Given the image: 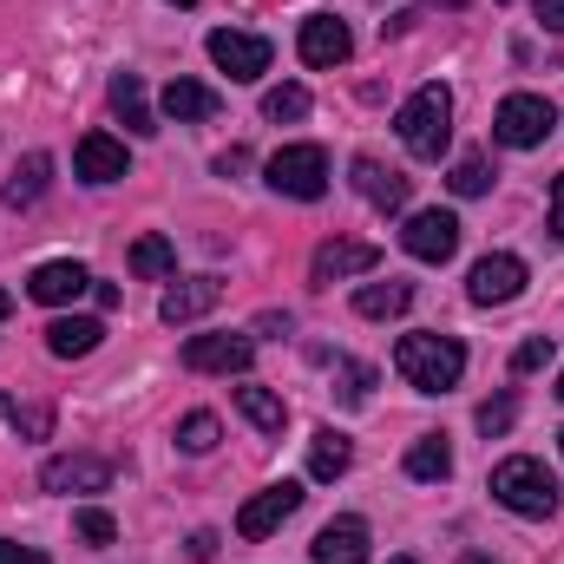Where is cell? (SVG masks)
<instances>
[{
	"label": "cell",
	"mask_w": 564,
	"mask_h": 564,
	"mask_svg": "<svg viewBox=\"0 0 564 564\" xmlns=\"http://www.w3.org/2000/svg\"><path fill=\"white\" fill-rule=\"evenodd\" d=\"M93 289V276H86V263H73V257H59V263H40L33 276H26V295L33 302H46V308H59V302H79Z\"/></svg>",
	"instance_id": "obj_14"
},
{
	"label": "cell",
	"mask_w": 564,
	"mask_h": 564,
	"mask_svg": "<svg viewBox=\"0 0 564 564\" xmlns=\"http://www.w3.org/2000/svg\"><path fill=\"white\" fill-rule=\"evenodd\" d=\"M106 341V322H93V315H59V322H46V348L59 355V361H79V355H93Z\"/></svg>",
	"instance_id": "obj_19"
},
{
	"label": "cell",
	"mask_w": 564,
	"mask_h": 564,
	"mask_svg": "<svg viewBox=\"0 0 564 564\" xmlns=\"http://www.w3.org/2000/svg\"><path fill=\"white\" fill-rule=\"evenodd\" d=\"M210 112H217V93H210V86H197V79H171V86H164V119L197 126V119H210Z\"/></svg>",
	"instance_id": "obj_23"
},
{
	"label": "cell",
	"mask_w": 564,
	"mask_h": 564,
	"mask_svg": "<svg viewBox=\"0 0 564 564\" xmlns=\"http://www.w3.org/2000/svg\"><path fill=\"white\" fill-rule=\"evenodd\" d=\"M394 564H414V558H394Z\"/></svg>",
	"instance_id": "obj_44"
},
{
	"label": "cell",
	"mask_w": 564,
	"mask_h": 564,
	"mask_svg": "<svg viewBox=\"0 0 564 564\" xmlns=\"http://www.w3.org/2000/svg\"><path fill=\"white\" fill-rule=\"evenodd\" d=\"M558 401H564V375H558Z\"/></svg>",
	"instance_id": "obj_43"
},
{
	"label": "cell",
	"mask_w": 564,
	"mask_h": 564,
	"mask_svg": "<svg viewBox=\"0 0 564 564\" xmlns=\"http://www.w3.org/2000/svg\"><path fill=\"white\" fill-rule=\"evenodd\" d=\"M0 564H46V552H33V545H13V539H0Z\"/></svg>",
	"instance_id": "obj_35"
},
{
	"label": "cell",
	"mask_w": 564,
	"mask_h": 564,
	"mask_svg": "<svg viewBox=\"0 0 564 564\" xmlns=\"http://www.w3.org/2000/svg\"><path fill=\"white\" fill-rule=\"evenodd\" d=\"M552 132H558V106L545 93H506L499 112H492V139L506 144V151H532Z\"/></svg>",
	"instance_id": "obj_4"
},
{
	"label": "cell",
	"mask_w": 564,
	"mask_h": 564,
	"mask_svg": "<svg viewBox=\"0 0 564 564\" xmlns=\"http://www.w3.org/2000/svg\"><path fill=\"white\" fill-rule=\"evenodd\" d=\"M408 308H414V282H401V276L355 289V315H368V322H388V315H408Z\"/></svg>",
	"instance_id": "obj_20"
},
{
	"label": "cell",
	"mask_w": 564,
	"mask_h": 564,
	"mask_svg": "<svg viewBox=\"0 0 564 564\" xmlns=\"http://www.w3.org/2000/svg\"><path fill=\"white\" fill-rule=\"evenodd\" d=\"M73 532H79L86 545H112V539H119V525H112V512H99V506H86V512L73 519Z\"/></svg>",
	"instance_id": "obj_32"
},
{
	"label": "cell",
	"mask_w": 564,
	"mask_h": 564,
	"mask_svg": "<svg viewBox=\"0 0 564 564\" xmlns=\"http://www.w3.org/2000/svg\"><path fill=\"white\" fill-rule=\"evenodd\" d=\"M394 126H401V144H408L414 158L433 164V158L453 144V93H446V86H421V93L401 106V119H394Z\"/></svg>",
	"instance_id": "obj_3"
},
{
	"label": "cell",
	"mask_w": 564,
	"mask_h": 564,
	"mask_svg": "<svg viewBox=\"0 0 564 564\" xmlns=\"http://www.w3.org/2000/svg\"><path fill=\"white\" fill-rule=\"evenodd\" d=\"M263 171H270V191L295 197V204H315L328 191V151L322 144H282Z\"/></svg>",
	"instance_id": "obj_5"
},
{
	"label": "cell",
	"mask_w": 564,
	"mask_h": 564,
	"mask_svg": "<svg viewBox=\"0 0 564 564\" xmlns=\"http://www.w3.org/2000/svg\"><path fill=\"white\" fill-rule=\"evenodd\" d=\"M368 388H375V368L341 361V401H368Z\"/></svg>",
	"instance_id": "obj_34"
},
{
	"label": "cell",
	"mask_w": 564,
	"mask_h": 564,
	"mask_svg": "<svg viewBox=\"0 0 564 564\" xmlns=\"http://www.w3.org/2000/svg\"><path fill=\"white\" fill-rule=\"evenodd\" d=\"M40 486L46 492H106L112 486V459H99V453H59V459L40 466Z\"/></svg>",
	"instance_id": "obj_11"
},
{
	"label": "cell",
	"mask_w": 564,
	"mask_h": 564,
	"mask_svg": "<svg viewBox=\"0 0 564 564\" xmlns=\"http://www.w3.org/2000/svg\"><path fill=\"white\" fill-rule=\"evenodd\" d=\"M106 99H112V112L126 119V132H139V139H151V132H158V119H151V106H144V86H139V73H112V86H106Z\"/></svg>",
	"instance_id": "obj_22"
},
{
	"label": "cell",
	"mask_w": 564,
	"mask_h": 564,
	"mask_svg": "<svg viewBox=\"0 0 564 564\" xmlns=\"http://www.w3.org/2000/svg\"><path fill=\"white\" fill-rule=\"evenodd\" d=\"M237 408H243V421L257 426V433H282L289 426V408H282V394H270V388H237Z\"/></svg>",
	"instance_id": "obj_26"
},
{
	"label": "cell",
	"mask_w": 564,
	"mask_h": 564,
	"mask_svg": "<svg viewBox=\"0 0 564 564\" xmlns=\"http://www.w3.org/2000/svg\"><path fill=\"white\" fill-rule=\"evenodd\" d=\"M355 191H361L375 210H408V197H414V184H408L401 171H388L381 158H355Z\"/></svg>",
	"instance_id": "obj_16"
},
{
	"label": "cell",
	"mask_w": 564,
	"mask_h": 564,
	"mask_svg": "<svg viewBox=\"0 0 564 564\" xmlns=\"http://www.w3.org/2000/svg\"><path fill=\"white\" fill-rule=\"evenodd\" d=\"M446 473H453V446H446L440 433H421V440L408 446V479L433 486V479H446Z\"/></svg>",
	"instance_id": "obj_25"
},
{
	"label": "cell",
	"mask_w": 564,
	"mask_h": 564,
	"mask_svg": "<svg viewBox=\"0 0 564 564\" xmlns=\"http://www.w3.org/2000/svg\"><path fill=\"white\" fill-rule=\"evenodd\" d=\"M7 308H13V295H7V289H0V322H7Z\"/></svg>",
	"instance_id": "obj_40"
},
{
	"label": "cell",
	"mask_w": 564,
	"mask_h": 564,
	"mask_svg": "<svg viewBox=\"0 0 564 564\" xmlns=\"http://www.w3.org/2000/svg\"><path fill=\"white\" fill-rule=\"evenodd\" d=\"M492 499L506 512H519V519H552L558 512V479L532 453H512V459L492 466Z\"/></svg>",
	"instance_id": "obj_2"
},
{
	"label": "cell",
	"mask_w": 564,
	"mask_h": 564,
	"mask_svg": "<svg viewBox=\"0 0 564 564\" xmlns=\"http://www.w3.org/2000/svg\"><path fill=\"white\" fill-rule=\"evenodd\" d=\"M512 421H519V401H512V394H492V401L479 408V433H486V440L512 433Z\"/></svg>",
	"instance_id": "obj_31"
},
{
	"label": "cell",
	"mask_w": 564,
	"mask_h": 564,
	"mask_svg": "<svg viewBox=\"0 0 564 564\" xmlns=\"http://www.w3.org/2000/svg\"><path fill=\"white\" fill-rule=\"evenodd\" d=\"M375 263H381V250H375V243H361V237H328V243L315 250V263H308V282H315V289H328V282L368 276Z\"/></svg>",
	"instance_id": "obj_10"
},
{
	"label": "cell",
	"mask_w": 564,
	"mask_h": 564,
	"mask_svg": "<svg viewBox=\"0 0 564 564\" xmlns=\"http://www.w3.org/2000/svg\"><path fill=\"white\" fill-rule=\"evenodd\" d=\"M558 446H564V433H558Z\"/></svg>",
	"instance_id": "obj_45"
},
{
	"label": "cell",
	"mask_w": 564,
	"mask_h": 564,
	"mask_svg": "<svg viewBox=\"0 0 564 564\" xmlns=\"http://www.w3.org/2000/svg\"><path fill=\"white\" fill-rule=\"evenodd\" d=\"M401 250H408L414 263H446V257L459 250V217H453V210H414L408 230H401Z\"/></svg>",
	"instance_id": "obj_9"
},
{
	"label": "cell",
	"mask_w": 564,
	"mask_h": 564,
	"mask_svg": "<svg viewBox=\"0 0 564 564\" xmlns=\"http://www.w3.org/2000/svg\"><path fill=\"white\" fill-rule=\"evenodd\" d=\"M394 368H401L408 388H421V394H446V388H459V375H466V348H459L453 335H401Z\"/></svg>",
	"instance_id": "obj_1"
},
{
	"label": "cell",
	"mask_w": 564,
	"mask_h": 564,
	"mask_svg": "<svg viewBox=\"0 0 564 564\" xmlns=\"http://www.w3.org/2000/svg\"><path fill=\"white\" fill-rule=\"evenodd\" d=\"M315 564H368V525L361 519H328L315 532Z\"/></svg>",
	"instance_id": "obj_18"
},
{
	"label": "cell",
	"mask_w": 564,
	"mask_h": 564,
	"mask_svg": "<svg viewBox=\"0 0 564 564\" xmlns=\"http://www.w3.org/2000/svg\"><path fill=\"white\" fill-rule=\"evenodd\" d=\"M210 59H217V73H230V79H263L270 73V40L263 33H243V26H217L210 33Z\"/></svg>",
	"instance_id": "obj_6"
},
{
	"label": "cell",
	"mask_w": 564,
	"mask_h": 564,
	"mask_svg": "<svg viewBox=\"0 0 564 564\" xmlns=\"http://www.w3.org/2000/svg\"><path fill=\"white\" fill-rule=\"evenodd\" d=\"M177 446L184 453H210L217 446V414H184L177 421Z\"/></svg>",
	"instance_id": "obj_30"
},
{
	"label": "cell",
	"mask_w": 564,
	"mask_h": 564,
	"mask_svg": "<svg viewBox=\"0 0 564 564\" xmlns=\"http://www.w3.org/2000/svg\"><path fill=\"white\" fill-rule=\"evenodd\" d=\"M132 276H144V282L177 276V250H171L164 237H139V243H132Z\"/></svg>",
	"instance_id": "obj_27"
},
{
	"label": "cell",
	"mask_w": 564,
	"mask_h": 564,
	"mask_svg": "<svg viewBox=\"0 0 564 564\" xmlns=\"http://www.w3.org/2000/svg\"><path fill=\"white\" fill-rule=\"evenodd\" d=\"M93 302L99 308H119V282H93Z\"/></svg>",
	"instance_id": "obj_39"
},
{
	"label": "cell",
	"mask_w": 564,
	"mask_h": 564,
	"mask_svg": "<svg viewBox=\"0 0 564 564\" xmlns=\"http://www.w3.org/2000/svg\"><path fill=\"white\" fill-rule=\"evenodd\" d=\"M348 459H355V440H348L341 426H322V433L308 440V479H322V486H328V479H341V473H348Z\"/></svg>",
	"instance_id": "obj_21"
},
{
	"label": "cell",
	"mask_w": 564,
	"mask_h": 564,
	"mask_svg": "<svg viewBox=\"0 0 564 564\" xmlns=\"http://www.w3.org/2000/svg\"><path fill=\"white\" fill-rule=\"evenodd\" d=\"M73 171H79L86 184H119V177H126V144L112 139V132H86L79 151H73Z\"/></svg>",
	"instance_id": "obj_17"
},
{
	"label": "cell",
	"mask_w": 564,
	"mask_h": 564,
	"mask_svg": "<svg viewBox=\"0 0 564 564\" xmlns=\"http://www.w3.org/2000/svg\"><path fill=\"white\" fill-rule=\"evenodd\" d=\"M295 506H302V486H295V479L263 486V492L237 512V532H243V539H270V532H282V519H295Z\"/></svg>",
	"instance_id": "obj_12"
},
{
	"label": "cell",
	"mask_w": 564,
	"mask_h": 564,
	"mask_svg": "<svg viewBox=\"0 0 564 564\" xmlns=\"http://www.w3.org/2000/svg\"><path fill=\"white\" fill-rule=\"evenodd\" d=\"M552 237L564 243V171L552 177Z\"/></svg>",
	"instance_id": "obj_37"
},
{
	"label": "cell",
	"mask_w": 564,
	"mask_h": 564,
	"mask_svg": "<svg viewBox=\"0 0 564 564\" xmlns=\"http://www.w3.org/2000/svg\"><path fill=\"white\" fill-rule=\"evenodd\" d=\"M302 59L308 66H348V53H355V33L341 26V20H328V13H315V20H302Z\"/></svg>",
	"instance_id": "obj_15"
},
{
	"label": "cell",
	"mask_w": 564,
	"mask_h": 564,
	"mask_svg": "<svg viewBox=\"0 0 564 564\" xmlns=\"http://www.w3.org/2000/svg\"><path fill=\"white\" fill-rule=\"evenodd\" d=\"M545 361H552V335H532V341L512 348V375H532V368H545Z\"/></svg>",
	"instance_id": "obj_33"
},
{
	"label": "cell",
	"mask_w": 564,
	"mask_h": 564,
	"mask_svg": "<svg viewBox=\"0 0 564 564\" xmlns=\"http://www.w3.org/2000/svg\"><path fill=\"white\" fill-rule=\"evenodd\" d=\"M263 119H276V126L308 119V93H302V86H276V93H263Z\"/></svg>",
	"instance_id": "obj_29"
},
{
	"label": "cell",
	"mask_w": 564,
	"mask_h": 564,
	"mask_svg": "<svg viewBox=\"0 0 564 564\" xmlns=\"http://www.w3.org/2000/svg\"><path fill=\"white\" fill-rule=\"evenodd\" d=\"M446 184H453V197H479V191H492V164L486 158H459Z\"/></svg>",
	"instance_id": "obj_28"
},
{
	"label": "cell",
	"mask_w": 564,
	"mask_h": 564,
	"mask_svg": "<svg viewBox=\"0 0 564 564\" xmlns=\"http://www.w3.org/2000/svg\"><path fill=\"white\" fill-rule=\"evenodd\" d=\"M224 302V282L217 276H191V282H171L164 289V302H158V315L171 322V328H184V322H197V315H210Z\"/></svg>",
	"instance_id": "obj_13"
},
{
	"label": "cell",
	"mask_w": 564,
	"mask_h": 564,
	"mask_svg": "<svg viewBox=\"0 0 564 564\" xmlns=\"http://www.w3.org/2000/svg\"><path fill=\"white\" fill-rule=\"evenodd\" d=\"M466 295H473L479 308H506V302H519V295H525V263H519V257H506V250L479 257V263H473V276H466Z\"/></svg>",
	"instance_id": "obj_8"
},
{
	"label": "cell",
	"mask_w": 564,
	"mask_h": 564,
	"mask_svg": "<svg viewBox=\"0 0 564 564\" xmlns=\"http://www.w3.org/2000/svg\"><path fill=\"white\" fill-rule=\"evenodd\" d=\"M46 177H53V158L46 151H33L7 184H0V204H13V210H26V204H40V191H46Z\"/></svg>",
	"instance_id": "obj_24"
},
{
	"label": "cell",
	"mask_w": 564,
	"mask_h": 564,
	"mask_svg": "<svg viewBox=\"0 0 564 564\" xmlns=\"http://www.w3.org/2000/svg\"><path fill=\"white\" fill-rule=\"evenodd\" d=\"M191 558H197V564L217 558V532H191Z\"/></svg>",
	"instance_id": "obj_38"
},
{
	"label": "cell",
	"mask_w": 564,
	"mask_h": 564,
	"mask_svg": "<svg viewBox=\"0 0 564 564\" xmlns=\"http://www.w3.org/2000/svg\"><path fill=\"white\" fill-rule=\"evenodd\" d=\"M171 7H197V0H171Z\"/></svg>",
	"instance_id": "obj_42"
},
{
	"label": "cell",
	"mask_w": 564,
	"mask_h": 564,
	"mask_svg": "<svg viewBox=\"0 0 564 564\" xmlns=\"http://www.w3.org/2000/svg\"><path fill=\"white\" fill-rule=\"evenodd\" d=\"M532 13H539L552 33H564V0H532Z\"/></svg>",
	"instance_id": "obj_36"
},
{
	"label": "cell",
	"mask_w": 564,
	"mask_h": 564,
	"mask_svg": "<svg viewBox=\"0 0 564 564\" xmlns=\"http://www.w3.org/2000/svg\"><path fill=\"white\" fill-rule=\"evenodd\" d=\"M257 341L250 335H191L184 341V368L191 375H250Z\"/></svg>",
	"instance_id": "obj_7"
},
{
	"label": "cell",
	"mask_w": 564,
	"mask_h": 564,
	"mask_svg": "<svg viewBox=\"0 0 564 564\" xmlns=\"http://www.w3.org/2000/svg\"><path fill=\"white\" fill-rule=\"evenodd\" d=\"M466 564H499V558H479V552H466Z\"/></svg>",
	"instance_id": "obj_41"
}]
</instances>
